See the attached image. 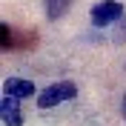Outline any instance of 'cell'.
<instances>
[{"mask_svg": "<svg viewBox=\"0 0 126 126\" xmlns=\"http://www.w3.org/2000/svg\"><path fill=\"white\" fill-rule=\"evenodd\" d=\"M72 3H75V0H43V6H46V17H49V20L63 17L66 12H69Z\"/></svg>", "mask_w": 126, "mask_h": 126, "instance_id": "obj_5", "label": "cell"}, {"mask_svg": "<svg viewBox=\"0 0 126 126\" xmlns=\"http://www.w3.org/2000/svg\"><path fill=\"white\" fill-rule=\"evenodd\" d=\"M0 118H3L6 126H23V112H20L17 97L3 94V100H0Z\"/></svg>", "mask_w": 126, "mask_h": 126, "instance_id": "obj_3", "label": "cell"}, {"mask_svg": "<svg viewBox=\"0 0 126 126\" xmlns=\"http://www.w3.org/2000/svg\"><path fill=\"white\" fill-rule=\"evenodd\" d=\"M75 94H78V86H75L72 80H57V83L46 86L43 92L37 94V106L40 109H52V106H57V103L72 100Z\"/></svg>", "mask_w": 126, "mask_h": 126, "instance_id": "obj_1", "label": "cell"}, {"mask_svg": "<svg viewBox=\"0 0 126 126\" xmlns=\"http://www.w3.org/2000/svg\"><path fill=\"white\" fill-rule=\"evenodd\" d=\"M0 46L3 49H12L15 46V40H12V29H9V23L0 26Z\"/></svg>", "mask_w": 126, "mask_h": 126, "instance_id": "obj_6", "label": "cell"}, {"mask_svg": "<svg viewBox=\"0 0 126 126\" xmlns=\"http://www.w3.org/2000/svg\"><path fill=\"white\" fill-rule=\"evenodd\" d=\"M120 106H123V118H126V94H123V103H120Z\"/></svg>", "mask_w": 126, "mask_h": 126, "instance_id": "obj_7", "label": "cell"}, {"mask_svg": "<svg viewBox=\"0 0 126 126\" xmlns=\"http://www.w3.org/2000/svg\"><path fill=\"white\" fill-rule=\"evenodd\" d=\"M3 94H12V97H29V94H34V83L32 80H23V78H9L6 83H3Z\"/></svg>", "mask_w": 126, "mask_h": 126, "instance_id": "obj_4", "label": "cell"}, {"mask_svg": "<svg viewBox=\"0 0 126 126\" xmlns=\"http://www.w3.org/2000/svg\"><path fill=\"white\" fill-rule=\"evenodd\" d=\"M120 15H123V3H118V0H103V3H97L92 9V23L97 29H103V26L120 20Z\"/></svg>", "mask_w": 126, "mask_h": 126, "instance_id": "obj_2", "label": "cell"}]
</instances>
